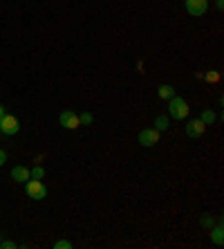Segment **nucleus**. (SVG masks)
Wrapping results in <instances>:
<instances>
[{"mask_svg":"<svg viewBox=\"0 0 224 249\" xmlns=\"http://www.w3.org/2000/svg\"><path fill=\"white\" fill-rule=\"evenodd\" d=\"M200 119L204 122V126H211V124H215V112L213 110H202Z\"/></svg>","mask_w":224,"mask_h":249,"instance_id":"11","label":"nucleus"},{"mask_svg":"<svg viewBox=\"0 0 224 249\" xmlns=\"http://www.w3.org/2000/svg\"><path fill=\"white\" fill-rule=\"evenodd\" d=\"M14 247H16V243H14V240H5V243L0 240V249H14Z\"/></svg>","mask_w":224,"mask_h":249,"instance_id":"16","label":"nucleus"},{"mask_svg":"<svg viewBox=\"0 0 224 249\" xmlns=\"http://www.w3.org/2000/svg\"><path fill=\"white\" fill-rule=\"evenodd\" d=\"M25 191H27V196L32 197V200H45L47 197V186H45V182L43 180H32L29 178L27 182H25Z\"/></svg>","mask_w":224,"mask_h":249,"instance_id":"2","label":"nucleus"},{"mask_svg":"<svg viewBox=\"0 0 224 249\" xmlns=\"http://www.w3.org/2000/svg\"><path fill=\"white\" fill-rule=\"evenodd\" d=\"M222 225H218L215 229H211V240H213V245H218V247H222L224 245V236H222Z\"/></svg>","mask_w":224,"mask_h":249,"instance_id":"9","label":"nucleus"},{"mask_svg":"<svg viewBox=\"0 0 224 249\" xmlns=\"http://www.w3.org/2000/svg\"><path fill=\"white\" fill-rule=\"evenodd\" d=\"M29 175H32V180H43V175H45V168H43V166H34L32 171H29Z\"/></svg>","mask_w":224,"mask_h":249,"instance_id":"13","label":"nucleus"},{"mask_svg":"<svg viewBox=\"0 0 224 249\" xmlns=\"http://www.w3.org/2000/svg\"><path fill=\"white\" fill-rule=\"evenodd\" d=\"M5 162H7V153L0 148V166H5Z\"/></svg>","mask_w":224,"mask_h":249,"instance_id":"18","label":"nucleus"},{"mask_svg":"<svg viewBox=\"0 0 224 249\" xmlns=\"http://www.w3.org/2000/svg\"><path fill=\"white\" fill-rule=\"evenodd\" d=\"M157 94H159L161 99H166V101H168V99H171V97H175V88H172V86H168V83H164V86H159V88H157Z\"/></svg>","mask_w":224,"mask_h":249,"instance_id":"10","label":"nucleus"},{"mask_svg":"<svg viewBox=\"0 0 224 249\" xmlns=\"http://www.w3.org/2000/svg\"><path fill=\"white\" fill-rule=\"evenodd\" d=\"M18 130H20V124H18V119L14 115H5L2 119H0V135H9V137H14Z\"/></svg>","mask_w":224,"mask_h":249,"instance_id":"3","label":"nucleus"},{"mask_svg":"<svg viewBox=\"0 0 224 249\" xmlns=\"http://www.w3.org/2000/svg\"><path fill=\"white\" fill-rule=\"evenodd\" d=\"M139 144L146 146V148L157 146L159 144V130H155V128H144V130L139 133Z\"/></svg>","mask_w":224,"mask_h":249,"instance_id":"4","label":"nucleus"},{"mask_svg":"<svg viewBox=\"0 0 224 249\" xmlns=\"http://www.w3.org/2000/svg\"><path fill=\"white\" fill-rule=\"evenodd\" d=\"M168 115L172 117V119H186L189 117V104H186L182 97H171L168 99Z\"/></svg>","mask_w":224,"mask_h":249,"instance_id":"1","label":"nucleus"},{"mask_svg":"<svg viewBox=\"0 0 224 249\" xmlns=\"http://www.w3.org/2000/svg\"><path fill=\"white\" fill-rule=\"evenodd\" d=\"M58 122H61V126L63 128H68V130H74V128L81 126L79 115H76L74 110H63L61 112V117H58Z\"/></svg>","mask_w":224,"mask_h":249,"instance_id":"5","label":"nucleus"},{"mask_svg":"<svg viewBox=\"0 0 224 249\" xmlns=\"http://www.w3.org/2000/svg\"><path fill=\"white\" fill-rule=\"evenodd\" d=\"M208 9V0H186V12L190 16H204Z\"/></svg>","mask_w":224,"mask_h":249,"instance_id":"6","label":"nucleus"},{"mask_svg":"<svg viewBox=\"0 0 224 249\" xmlns=\"http://www.w3.org/2000/svg\"><path fill=\"white\" fill-rule=\"evenodd\" d=\"M202 225H204V227H211L213 225V218H208V213H204V215H202Z\"/></svg>","mask_w":224,"mask_h":249,"instance_id":"17","label":"nucleus"},{"mask_svg":"<svg viewBox=\"0 0 224 249\" xmlns=\"http://www.w3.org/2000/svg\"><path fill=\"white\" fill-rule=\"evenodd\" d=\"M155 130H159V133H164V130H168V117H157L155 119Z\"/></svg>","mask_w":224,"mask_h":249,"instance_id":"12","label":"nucleus"},{"mask_svg":"<svg viewBox=\"0 0 224 249\" xmlns=\"http://www.w3.org/2000/svg\"><path fill=\"white\" fill-rule=\"evenodd\" d=\"M79 122L81 124H92V115H90V112H81V115H79Z\"/></svg>","mask_w":224,"mask_h":249,"instance_id":"15","label":"nucleus"},{"mask_svg":"<svg viewBox=\"0 0 224 249\" xmlns=\"http://www.w3.org/2000/svg\"><path fill=\"white\" fill-rule=\"evenodd\" d=\"M5 115H7V110H5V106L0 104V119H2V117H5Z\"/></svg>","mask_w":224,"mask_h":249,"instance_id":"19","label":"nucleus"},{"mask_svg":"<svg viewBox=\"0 0 224 249\" xmlns=\"http://www.w3.org/2000/svg\"><path fill=\"white\" fill-rule=\"evenodd\" d=\"M29 178H32V175H29V168L23 166V164H18V166L12 168V180L14 182H23V184H25Z\"/></svg>","mask_w":224,"mask_h":249,"instance_id":"8","label":"nucleus"},{"mask_svg":"<svg viewBox=\"0 0 224 249\" xmlns=\"http://www.w3.org/2000/svg\"><path fill=\"white\" fill-rule=\"evenodd\" d=\"M54 249H72V243L69 240H58V243H54Z\"/></svg>","mask_w":224,"mask_h":249,"instance_id":"14","label":"nucleus"},{"mask_svg":"<svg viewBox=\"0 0 224 249\" xmlns=\"http://www.w3.org/2000/svg\"><path fill=\"white\" fill-rule=\"evenodd\" d=\"M204 130H207V126H204V122H202V119H190V122L186 124V135H189V137H193V139L202 137V135H204Z\"/></svg>","mask_w":224,"mask_h":249,"instance_id":"7","label":"nucleus"}]
</instances>
